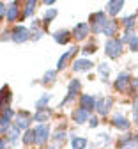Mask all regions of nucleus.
Returning a JSON list of instances; mask_svg holds the SVG:
<instances>
[{"label": "nucleus", "mask_w": 138, "mask_h": 149, "mask_svg": "<svg viewBox=\"0 0 138 149\" xmlns=\"http://www.w3.org/2000/svg\"><path fill=\"white\" fill-rule=\"evenodd\" d=\"M105 53H106V57L112 59V61L121 59V55L124 53V43L121 41V37L106 39V43H105Z\"/></svg>", "instance_id": "nucleus-1"}, {"label": "nucleus", "mask_w": 138, "mask_h": 149, "mask_svg": "<svg viewBox=\"0 0 138 149\" xmlns=\"http://www.w3.org/2000/svg\"><path fill=\"white\" fill-rule=\"evenodd\" d=\"M108 22L106 18V11H97V13H92L90 18H89V27L92 30V34H103V29Z\"/></svg>", "instance_id": "nucleus-2"}, {"label": "nucleus", "mask_w": 138, "mask_h": 149, "mask_svg": "<svg viewBox=\"0 0 138 149\" xmlns=\"http://www.w3.org/2000/svg\"><path fill=\"white\" fill-rule=\"evenodd\" d=\"M28 39H32V34H30L28 27H25V25H14L11 29V41L12 43L21 45V43H27Z\"/></svg>", "instance_id": "nucleus-3"}, {"label": "nucleus", "mask_w": 138, "mask_h": 149, "mask_svg": "<svg viewBox=\"0 0 138 149\" xmlns=\"http://www.w3.org/2000/svg\"><path fill=\"white\" fill-rule=\"evenodd\" d=\"M82 89V82L78 80V78H71L69 84H67V96L60 101V105H58V108H64L66 105H69L71 101H74L78 98V92H80Z\"/></svg>", "instance_id": "nucleus-4"}, {"label": "nucleus", "mask_w": 138, "mask_h": 149, "mask_svg": "<svg viewBox=\"0 0 138 149\" xmlns=\"http://www.w3.org/2000/svg\"><path fill=\"white\" fill-rule=\"evenodd\" d=\"M34 135H35V146H44L51 139V128L50 124H37L34 128Z\"/></svg>", "instance_id": "nucleus-5"}, {"label": "nucleus", "mask_w": 138, "mask_h": 149, "mask_svg": "<svg viewBox=\"0 0 138 149\" xmlns=\"http://www.w3.org/2000/svg\"><path fill=\"white\" fill-rule=\"evenodd\" d=\"M32 123H34V116H30L28 112L21 110V112H18V114H16L12 126L18 128L19 132H27V130H30V124Z\"/></svg>", "instance_id": "nucleus-6"}, {"label": "nucleus", "mask_w": 138, "mask_h": 149, "mask_svg": "<svg viewBox=\"0 0 138 149\" xmlns=\"http://www.w3.org/2000/svg\"><path fill=\"white\" fill-rule=\"evenodd\" d=\"M131 80H133V77L128 71H121L119 74H117L115 82H113V89L117 92H128V89L131 85Z\"/></svg>", "instance_id": "nucleus-7"}, {"label": "nucleus", "mask_w": 138, "mask_h": 149, "mask_svg": "<svg viewBox=\"0 0 138 149\" xmlns=\"http://www.w3.org/2000/svg\"><path fill=\"white\" fill-rule=\"evenodd\" d=\"M113 107V98L112 96H103V98H97L96 103V112L99 117H106L110 114V110Z\"/></svg>", "instance_id": "nucleus-8"}, {"label": "nucleus", "mask_w": 138, "mask_h": 149, "mask_svg": "<svg viewBox=\"0 0 138 149\" xmlns=\"http://www.w3.org/2000/svg\"><path fill=\"white\" fill-rule=\"evenodd\" d=\"M117 149H138V133H128L117 140Z\"/></svg>", "instance_id": "nucleus-9"}, {"label": "nucleus", "mask_w": 138, "mask_h": 149, "mask_svg": "<svg viewBox=\"0 0 138 149\" xmlns=\"http://www.w3.org/2000/svg\"><path fill=\"white\" fill-rule=\"evenodd\" d=\"M80 52V48L78 46H71L67 52H64L60 57H58V62H57V71H64L67 66H69V62H71V59H74V55Z\"/></svg>", "instance_id": "nucleus-10"}, {"label": "nucleus", "mask_w": 138, "mask_h": 149, "mask_svg": "<svg viewBox=\"0 0 138 149\" xmlns=\"http://www.w3.org/2000/svg\"><path fill=\"white\" fill-rule=\"evenodd\" d=\"M71 34H73V39H76V41H85L87 37H89V34H90V27H89V23L80 22V23H76L73 27Z\"/></svg>", "instance_id": "nucleus-11"}, {"label": "nucleus", "mask_w": 138, "mask_h": 149, "mask_svg": "<svg viewBox=\"0 0 138 149\" xmlns=\"http://www.w3.org/2000/svg\"><path fill=\"white\" fill-rule=\"evenodd\" d=\"M96 103H97V98L94 94H82L80 98H78V105H80V108L89 112V114L92 110H96Z\"/></svg>", "instance_id": "nucleus-12"}, {"label": "nucleus", "mask_w": 138, "mask_h": 149, "mask_svg": "<svg viewBox=\"0 0 138 149\" xmlns=\"http://www.w3.org/2000/svg\"><path fill=\"white\" fill-rule=\"evenodd\" d=\"M112 124H113V128H117L119 132H128V130L131 128V123H129V119L124 116V114H121V112H117V114H113V117H112Z\"/></svg>", "instance_id": "nucleus-13"}, {"label": "nucleus", "mask_w": 138, "mask_h": 149, "mask_svg": "<svg viewBox=\"0 0 138 149\" xmlns=\"http://www.w3.org/2000/svg\"><path fill=\"white\" fill-rule=\"evenodd\" d=\"M19 16H23L21 9H19V4L18 2H9L7 4V9H6V18L9 23H14L19 20Z\"/></svg>", "instance_id": "nucleus-14"}, {"label": "nucleus", "mask_w": 138, "mask_h": 149, "mask_svg": "<svg viewBox=\"0 0 138 149\" xmlns=\"http://www.w3.org/2000/svg\"><path fill=\"white\" fill-rule=\"evenodd\" d=\"M51 37H53V41H55L57 45H67V43L73 39V34H71V30H67V29H58V30H55V32L51 34Z\"/></svg>", "instance_id": "nucleus-15"}, {"label": "nucleus", "mask_w": 138, "mask_h": 149, "mask_svg": "<svg viewBox=\"0 0 138 149\" xmlns=\"http://www.w3.org/2000/svg\"><path fill=\"white\" fill-rule=\"evenodd\" d=\"M92 66H94L92 61H89L87 57H82V59H76L73 62V71L74 73H87L92 69Z\"/></svg>", "instance_id": "nucleus-16"}, {"label": "nucleus", "mask_w": 138, "mask_h": 149, "mask_svg": "<svg viewBox=\"0 0 138 149\" xmlns=\"http://www.w3.org/2000/svg\"><path fill=\"white\" fill-rule=\"evenodd\" d=\"M11 101H12V92H11V87H9V85H4L2 89H0V110L11 107Z\"/></svg>", "instance_id": "nucleus-17"}, {"label": "nucleus", "mask_w": 138, "mask_h": 149, "mask_svg": "<svg viewBox=\"0 0 138 149\" xmlns=\"http://www.w3.org/2000/svg\"><path fill=\"white\" fill-rule=\"evenodd\" d=\"M122 7H124V0H110V2H106V6H105V11L110 16H117L122 11Z\"/></svg>", "instance_id": "nucleus-18"}, {"label": "nucleus", "mask_w": 138, "mask_h": 149, "mask_svg": "<svg viewBox=\"0 0 138 149\" xmlns=\"http://www.w3.org/2000/svg\"><path fill=\"white\" fill-rule=\"evenodd\" d=\"M43 22L41 20H32V25H30V34H32V39L34 41H39L41 37L44 36V29H43Z\"/></svg>", "instance_id": "nucleus-19"}, {"label": "nucleus", "mask_w": 138, "mask_h": 149, "mask_svg": "<svg viewBox=\"0 0 138 149\" xmlns=\"http://www.w3.org/2000/svg\"><path fill=\"white\" fill-rule=\"evenodd\" d=\"M117 32H119V22H117L115 18H112V20L106 22V25H105V29H103V34L108 37V39H113Z\"/></svg>", "instance_id": "nucleus-20"}, {"label": "nucleus", "mask_w": 138, "mask_h": 149, "mask_svg": "<svg viewBox=\"0 0 138 149\" xmlns=\"http://www.w3.org/2000/svg\"><path fill=\"white\" fill-rule=\"evenodd\" d=\"M71 119H73L76 124H83V123H89L90 114H89V112H85V110H82V108H74V110L71 112Z\"/></svg>", "instance_id": "nucleus-21"}, {"label": "nucleus", "mask_w": 138, "mask_h": 149, "mask_svg": "<svg viewBox=\"0 0 138 149\" xmlns=\"http://www.w3.org/2000/svg\"><path fill=\"white\" fill-rule=\"evenodd\" d=\"M19 139H21V132H19L18 128H9V132L6 133V140H7V144L9 146H12V147H16L18 146V142H19Z\"/></svg>", "instance_id": "nucleus-22"}, {"label": "nucleus", "mask_w": 138, "mask_h": 149, "mask_svg": "<svg viewBox=\"0 0 138 149\" xmlns=\"http://www.w3.org/2000/svg\"><path fill=\"white\" fill-rule=\"evenodd\" d=\"M66 139H67V132H66V128H64V126L57 128L55 132L51 133V140H53L57 146H62V144L66 142Z\"/></svg>", "instance_id": "nucleus-23"}, {"label": "nucleus", "mask_w": 138, "mask_h": 149, "mask_svg": "<svg viewBox=\"0 0 138 149\" xmlns=\"http://www.w3.org/2000/svg\"><path fill=\"white\" fill-rule=\"evenodd\" d=\"M50 116H51V110L50 108H44V110H35L34 114V121L39 123V124H46L50 121Z\"/></svg>", "instance_id": "nucleus-24"}, {"label": "nucleus", "mask_w": 138, "mask_h": 149, "mask_svg": "<svg viewBox=\"0 0 138 149\" xmlns=\"http://www.w3.org/2000/svg\"><path fill=\"white\" fill-rule=\"evenodd\" d=\"M97 73H99V77H101V82L108 84L110 73H112V66H110L108 62H101V64H97Z\"/></svg>", "instance_id": "nucleus-25"}, {"label": "nucleus", "mask_w": 138, "mask_h": 149, "mask_svg": "<svg viewBox=\"0 0 138 149\" xmlns=\"http://www.w3.org/2000/svg\"><path fill=\"white\" fill-rule=\"evenodd\" d=\"M50 101H51V94H48V92H44V94H41L37 100H35V110H44V108H48V105H50Z\"/></svg>", "instance_id": "nucleus-26"}, {"label": "nucleus", "mask_w": 138, "mask_h": 149, "mask_svg": "<svg viewBox=\"0 0 138 149\" xmlns=\"http://www.w3.org/2000/svg\"><path fill=\"white\" fill-rule=\"evenodd\" d=\"M136 18H138V14H128V16H122L121 18V23H122V27H124V30H129V29H135V25H136Z\"/></svg>", "instance_id": "nucleus-27"}, {"label": "nucleus", "mask_w": 138, "mask_h": 149, "mask_svg": "<svg viewBox=\"0 0 138 149\" xmlns=\"http://www.w3.org/2000/svg\"><path fill=\"white\" fill-rule=\"evenodd\" d=\"M57 14H58V11H57L55 7H48V9L44 11V14H43V20H41V22H43V25H44V27H48V25L55 20V18H57Z\"/></svg>", "instance_id": "nucleus-28"}, {"label": "nucleus", "mask_w": 138, "mask_h": 149, "mask_svg": "<svg viewBox=\"0 0 138 149\" xmlns=\"http://www.w3.org/2000/svg\"><path fill=\"white\" fill-rule=\"evenodd\" d=\"M57 69H48L44 74H43V78H41V84L43 85H51V84H55L57 82Z\"/></svg>", "instance_id": "nucleus-29"}, {"label": "nucleus", "mask_w": 138, "mask_h": 149, "mask_svg": "<svg viewBox=\"0 0 138 149\" xmlns=\"http://www.w3.org/2000/svg\"><path fill=\"white\" fill-rule=\"evenodd\" d=\"M35 7H37L35 0H28V2H25L23 4V18H32L34 13H35Z\"/></svg>", "instance_id": "nucleus-30"}, {"label": "nucleus", "mask_w": 138, "mask_h": 149, "mask_svg": "<svg viewBox=\"0 0 138 149\" xmlns=\"http://www.w3.org/2000/svg\"><path fill=\"white\" fill-rule=\"evenodd\" d=\"M89 146V140L85 137H71V147L73 149H85Z\"/></svg>", "instance_id": "nucleus-31"}, {"label": "nucleus", "mask_w": 138, "mask_h": 149, "mask_svg": "<svg viewBox=\"0 0 138 149\" xmlns=\"http://www.w3.org/2000/svg\"><path fill=\"white\" fill-rule=\"evenodd\" d=\"M96 50H97V43H96V39H94V41L90 39L83 48H80V52H82L83 55H94V53H96Z\"/></svg>", "instance_id": "nucleus-32"}, {"label": "nucleus", "mask_w": 138, "mask_h": 149, "mask_svg": "<svg viewBox=\"0 0 138 149\" xmlns=\"http://www.w3.org/2000/svg\"><path fill=\"white\" fill-rule=\"evenodd\" d=\"M21 142H23L25 146H32V144H35V135H34V128L27 130V132L23 133V137H21Z\"/></svg>", "instance_id": "nucleus-33"}, {"label": "nucleus", "mask_w": 138, "mask_h": 149, "mask_svg": "<svg viewBox=\"0 0 138 149\" xmlns=\"http://www.w3.org/2000/svg\"><path fill=\"white\" fill-rule=\"evenodd\" d=\"M112 142V137H110V133H101V135H97V146H101V147H105V146H108Z\"/></svg>", "instance_id": "nucleus-34"}, {"label": "nucleus", "mask_w": 138, "mask_h": 149, "mask_svg": "<svg viewBox=\"0 0 138 149\" xmlns=\"http://www.w3.org/2000/svg\"><path fill=\"white\" fill-rule=\"evenodd\" d=\"M133 37H136V34H135V29H129V30H124V36L121 37V41L129 45V41L133 39Z\"/></svg>", "instance_id": "nucleus-35"}, {"label": "nucleus", "mask_w": 138, "mask_h": 149, "mask_svg": "<svg viewBox=\"0 0 138 149\" xmlns=\"http://www.w3.org/2000/svg\"><path fill=\"white\" fill-rule=\"evenodd\" d=\"M128 94H129V96L138 94V78H133V80H131V85H129V89H128Z\"/></svg>", "instance_id": "nucleus-36"}, {"label": "nucleus", "mask_w": 138, "mask_h": 149, "mask_svg": "<svg viewBox=\"0 0 138 149\" xmlns=\"http://www.w3.org/2000/svg\"><path fill=\"white\" fill-rule=\"evenodd\" d=\"M133 123L138 124V94L135 96V101H133Z\"/></svg>", "instance_id": "nucleus-37"}, {"label": "nucleus", "mask_w": 138, "mask_h": 149, "mask_svg": "<svg viewBox=\"0 0 138 149\" xmlns=\"http://www.w3.org/2000/svg\"><path fill=\"white\" fill-rule=\"evenodd\" d=\"M128 46H129V50H131L133 53H138V36H136V37H133V39L129 41V45H128Z\"/></svg>", "instance_id": "nucleus-38"}, {"label": "nucleus", "mask_w": 138, "mask_h": 149, "mask_svg": "<svg viewBox=\"0 0 138 149\" xmlns=\"http://www.w3.org/2000/svg\"><path fill=\"white\" fill-rule=\"evenodd\" d=\"M89 126H90V128H97V126H99V117H97V116H90Z\"/></svg>", "instance_id": "nucleus-39"}, {"label": "nucleus", "mask_w": 138, "mask_h": 149, "mask_svg": "<svg viewBox=\"0 0 138 149\" xmlns=\"http://www.w3.org/2000/svg\"><path fill=\"white\" fill-rule=\"evenodd\" d=\"M6 9H7V6H6L4 2H0V22L6 18Z\"/></svg>", "instance_id": "nucleus-40"}, {"label": "nucleus", "mask_w": 138, "mask_h": 149, "mask_svg": "<svg viewBox=\"0 0 138 149\" xmlns=\"http://www.w3.org/2000/svg\"><path fill=\"white\" fill-rule=\"evenodd\" d=\"M0 41H11V30L2 32V37H0Z\"/></svg>", "instance_id": "nucleus-41"}, {"label": "nucleus", "mask_w": 138, "mask_h": 149, "mask_svg": "<svg viewBox=\"0 0 138 149\" xmlns=\"http://www.w3.org/2000/svg\"><path fill=\"white\" fill-rule=\"evenodd\" d=\"M7 147V140H6V137H0V149H6Z\"/></svg>", "instance_id": "nucleus-42"}, {"label": "nucleus", "mask_w": 138, "mask_h": 149, "mask_svg": "<svg viewBox=\"0 0 138 149\" xmlns=\"http://www.w3.org/2000/svg\"><path fill=\"white\" fill-rule=\"evenodd\" d=\"M53 4H55V0H44V6L46 7H53Z\"/></svg>", "instance_id": "nucleus-43"}, {"label": "nucleus", "mask_w": 138, "mask_h": 149, "mask_svg": "<svg viewBox=\"0 0 138 149\" xmlns=\"http://www.w3.org/2000/svg\"><path fill=\"white\" fill-rule=\"evenodd\" d=\"M48 149H60V146H57V144H53V146H50Z\"/></svg>", "instance_id": "nucleus-44"}]
</instances>
